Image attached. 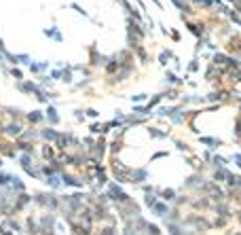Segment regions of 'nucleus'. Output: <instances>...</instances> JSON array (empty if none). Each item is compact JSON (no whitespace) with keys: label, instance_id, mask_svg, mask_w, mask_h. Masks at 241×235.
<instances>
[]
</instances>
